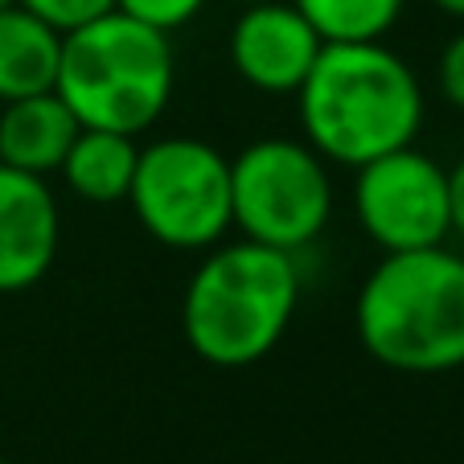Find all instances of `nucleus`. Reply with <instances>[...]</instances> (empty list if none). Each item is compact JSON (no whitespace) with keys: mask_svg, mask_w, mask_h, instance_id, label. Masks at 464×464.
<instances>
[{"mask_svg":"<svg viewBox=\"0 0 464 464\" xmlns=\"http://www.w3.org/2000/svg\"><path fill=\"white\" fill-rule=\"evenodd\" d=\"M304 140L329 165L358 169L415 144L423 87L403 53L386 42H329L296 91Z\"/></svg>","mask_w":464,"mask_h":464,"instance_id":"obj_1","label":"nucleus"},{"mask_svg":"<svg viewBox=\"0 0 464 464\" xmlns=\"http://www.w3.org/2000/svg\"><path fill=\"white\" fill-rule=\"evenodd\" d=\"M358 342L394 374L464 366V255L440 246L382 255L353 300Z\"/></svg>","mask_w":464,"mask_h":464,"instance_id":"obj_2","label":"nucleus"},{"mask_svg":"<svg viewBox=\"0 0 464 464\" xmlns=\"http://www.w3.org/2000/svg\"><path fill=\"white\" fill-rule=\"evenodd\" d=\"M300 308L296 255L238 235L210 246L181 296V334L189 350L218 370L263 362L284 342Z\"/></svg>","mask_w":464,"mask_h":464,"instance_id":"obj_3","label":"nucleus"},{"mask_svg":"<svg viewBox=\"0 0 464 464\" xmlns=\"http://www.w3.org/2000/svg\"><path fill=\"white\" fill-rule=\"evenodd\" d=\"M173 42L120 9L62 37L53 91L82 128L140 136L173 99Z\"/></svg>","mask_w":464,"mask_h":464,"instance_id":"obj_4","label":"nucleus"},{"mask_svg":"<svg viewBox=\"0 0 464 464\" xmlns=\"http://www.w3.org/2000/svg\"><path fill=\"white\" fill-rule=\"evenodd\" d=\"M235 230L276 251H304L329 227L334 177L329 160L308 140L263 136L230 160Z\"/></svg>","mask_w":464,"mask_h":464,"instance_id":"obj_5","label":"nucleus"},{"mask_svg":"<svg viewBox=\"0 0 464 464\" xmlns=\"http://www.w3.org/2000/svg\"><path fill=\"white\" fill-rule=\"evenodd\" d=\"M128 202L144 235L169 251H210L235 230L230 160L198 136L140 144Z\"/></svg>","mask_w":464,"mask_h":464,"instance_id":"obj_6","label":"nucleus"},{"mask_svg":"<svg viewBox=\"0 0 464 464\" xmlns=\"http://www.w3.org/2000/svg\"><path fill=\"white\" fill-rule=\"evenodd\" d=\"M353 214L382 255L440 246L452 235L448 169L415 144L353 169Z\"/></svg>","mask_w":464,"mask_h":464,"instance_id":"obj_7","label":"nucleus"},{"mask_svg":"<svg viewBox=\"0 0 464 464\" xmlns=\"http://www.w3.org/2000/svg\"><path fill=\"white\" fill-rule=\"evenodd\" d=\"M324 42L292 0L243 5L230 25V62L246 87L263 95H296Z\"/></svg>","mask_w":464,"mask_h":464,"instance_id":"obj_8","label":"nucleus"},{"mask_svg":"<svg viewBox=\"0 0 464 464\" xmlns=\"http://www.w3.org/2000/svg\"><path fill=\"white\" fill-rule=\"evenodd\" d=\"M62 214L50 181L0 165V292H25L58 259Z\"/></svg>","mask_w":464,"mask_h":464,"instance_id":"obj_9","label":"nucleus"},{"mask_svg":"<svg viewBox=\"0 0 464 464\" xmlns=\"http://www.w3.org/2000/svg\"><path fill=\"white\" fill-rule=\"evenodd\" d=\"M79 128L82 123L62 103L58 91L0 103V165L34 177L58 173Z\"/></svg>","mask_w":464,"mask_h":464,"instance_id":"obj_10","label":"nucleus"},{"mask_svg":"<svg viewBox=\"0 0 464 464\" xmlns=\"http://www.w3.org/2000/svg\"><path fill=\"white\" fill-rule=\"evenodd\" d=\"M136 160H140V144L128 131H107V128H79L71 152L62 160L58 177L66 189L91 206H111L128 202L131 177H136Z\"/></svg>","mask_w":464,"mask_h":464,"instance_id":"obj_11","label":"nucleus"},{"mask_svg":"<svg viewBox=\"0 0 464 464\" xmlns=\"http://www.w3.org/2000/svg\"><path fill=\"white\" fill-rule=\"evenodd\" d=\"M62 34L21 5L0 9V103L53 91Z\"/></svg>","mask_w":464,"mask_h":464,"instance_id":"obj_12","label":"nucleus"},{"mask_svg":"<svg viewBox=\"0 0 464 464\" xmlns=\"http://www.w3.org/2000/svg\"><path fill=\"white\" fill-rule=\"evenodd\" d=\"M304 21L321 34V42H382L399 17L407 0H292Z\"/></svg>","mask_w":464,"mask_h":464,"instance_id":"obj_13","label":"nucleus"},{"mask_svg":"<svg viewBox=\"0 0 464 464\" xmlns=\"http://www.w3.org/2000/svg\"><path fill=\"white\" fill-rule=\"evenodd\" d=\"M17 5L29 9L34 17H42L45 25H53L62 37L115 13V0H17Z\"/></svg>","mask_w":464,"mask_h":464,"instance_id":"obj_14","label":"nucleus"},{"mask_svg":"<svg viewBox=\"0 0 464 464\" xmlns=\"http://www.w3.org/2000/svg\"><path fill=\"white\" fill-rule=\"evenodd\" d=\"M115 9L149 29L177 34V29L189 25V21L206 9V0H115Z\"/></svg>","mask_w":464,"mask_h":464,"instance_id":"obj_15","label":"nucleus"},{"mask_svg":"<svg viewBox=\"0 0 464 464\" xmlns=\"http://www.w3.org/2000/svg\"><path fill=\"white\" fill-rule=\"evenodd\" d=\"M436 87H440V95H444L448 107L464 111V29L456 37H448V45L440 50Z\"/></svg>","mask_w":464,"mask_h":464,"instance_id":"obj_16","label":"nucleus"},{"mask_svg":"<svg viewBox=\"0 0 464 464\" xmlns=\"http://www.w3.org/2000/svg\"><path fill=\"white\" fill-rule=\"evenodd\" d=\"M448 218H452V235L464 238V157L448 169Z\"/></svg>","mask_w":464,"mask_h":464,"instance_id":"obj_17","label":"nucleus"},{"mask_svg":"<svg viewBox=\"0 0 464 464\" xmlns=\"http://www.w3.org/2000/svg\"><path fill=\"white\" fill-rule=\"evenodd\" d=\"M444 17H452V21H464V0H431Z\"/></svg>","mask_w":464,"mask_h":464,"instance_id":"obj_18","label":"nucleus"},{"mask_svg":"<svg viewBox=\"0 0 464 464\" xmlns=\"http://www.w3.org/2000/svg\"><path fill=\"white\" fill-rule=\"evenodd\" d=\"M9 5H17V0H0V9H9Z\"/></svg>","mask_w":464,"mask_h":464,"instance_id":"obj_19","label":"nucleus"},{"mask_svg":"<svg viewBox=\"0 0 464 464\" xmlns=\"http://www.w3.org/2000/svg\"><path fill=\"white\" fill-rule=\"evenodd\" d=\"M235 5H259V0H235Z\"/></svg>","mask_w":464,"mask_h":464,"instance_id":"obj_20","label":"nucleus"},{"mask_svg":"<svg viewBox=\"0 0 464 464\" xmlns=\"http://www.w3.org/2000/svg\"><path fill=\"white\" fill-rule=\"evenodd\" d=\"M0 464H9V460H0Z\"/></svg>","mask_w":464,"mask_h":464,"instance_id":"obj_21","label":"nucleus"}]
</instances>
